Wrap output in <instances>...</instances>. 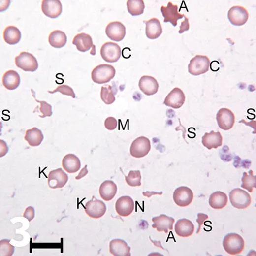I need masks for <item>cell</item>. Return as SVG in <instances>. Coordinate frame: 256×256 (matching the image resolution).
I'll list each match as a JSON object with an SVG mask.
<instances>
[{
  "label": "cell",
  "mask_w": 256,
  "mask_h": 256,
  "mask_svg": "<svg viewBox=\"0 0 256 256\" xmlns=\"http://www.w3.org/2000/svg\"><path fill=\"white\" fill-rule=\"evenodd\" d=\"M223 138L220 132L206 133L202 138V145L209 150L217 149L223 145Z\"/></svg>",
  "instance_id": "7402d4cb"
},
{
  "label": "cell",
  "mask_w": 256,
  "mask_h": 256,
  "mask_svg": "<svg viewBox=\"0 0 256 256\" xmlns=\"http://www.w3.org/2000/svg\"><path fill=\"white\" fill-rule=\"evenodd\" d=\"M162 192H143V194L144 196L150 198L152 195H162Z\"/></svg>",
  "instance_id": "7bdbcfd3"
},
{
  "label": "cell",
  "mask_w": 256,
  "mask_h": 256,
  "mask_svg": "<svg viewBox=\"0 0 256 256\" xmlns=\"http://www.w3.org/2000/svg\"><path fill=\"white\" fill-rule=\"evenodd\" d=\"M223 245L224 250L230 255H237L245 249V241L236 233L226 235L223 240Z\"/></svg>",
  "instance_id": "6da1fadb"
},
{
  "label": "cell",
  "mask_w": 256,
  "mask_h": 256,
  "mask_svg": "<svg viewBox=\"0 0 256 256\" xmlns=\"http://www.w3.org/2000/svg\"><path fill=\"white\" fill-rule=\"evenodd\" d=\"M118 188L116 184L113 181H106L102 183L99 190L101 198L106 201H109L113 199L117 194Z\"/></svg>",
  "instance_id": "d4e9b609"
},
{
  "label": "cell",
  "mask_w": 256,
  "mask_h": 256,
  "mask_svg": "<svg viewBox=\"0 0 256 256\" xmlns=\"http://www.w3.org/2000/svg\"><path fill=\"white\" fill-rule=\"evenodd\" d=\"M185 20L183 21L179 31V33L182 34L186 31H188L190 29V24L188 18L185 15Z\"/></svg>",
  "instance_id": "b9f144b4"
},
{
  "label": "cell",
  "mask_w": 256,
  "mask_h": 256,
  "mask_svg": "<svg viewBox=\"0 0 256 256\" xmlns=\"http://www.w3.org/2000/svg\"><path fill=\"white\" fill-rule=\"evenodd\" d=\"M10 240L3 239L0 241L1 256H11L14 253L15 247L10 244Z\"/></svg>",
  "instance_id": "8d00e7d4"
},
{
  "label": "cell",
  "mask_w": 256,
  "mask_h": 256,
  "mask_svg": "<svg viewBox=\"0 0 256 256\" xmlns=\"http://www.w3.org/2000/svg\"><path fill=\"white\" fill-rule=\"evenodd\" d=\"M16 66L24 71L34 72L38 67L37 61L35 57L28 52H21L15 58Z\"/></svg>",
  "instance_id": "5b68a950"
},
{
  "label": "cell",
  "mask_w": 256,
  "mask_h": 256,
  "mask_svg": "<svg viewBox=\"0 0 256 256\" xmlns=\"http://www.w3.org/2000/svg\"><path fill=\"white\" fill-rule=\"evenodd\" d=\"M139 87L145 95L150 96L156 94L159 88L158 81L154 77L144 75L139 81Z\"/></svg>",
  "instance_id": "e0dca14e"
},
{
  "label": "cell",
  "mask_w": 256,
  "mask_h": 256,
  "mask_svg": "<svg viewBox=\"0 0 256 256\" xmlns=\"http://www.w3.org/2000/svg\"><path fill=\"white\" fill-rule=\"evenodd\" d=\"M186 96L184 92L180 88L176 87L165 97L163 104L173 109H179L185 103Z\"/></svg>",
  "instance_id": "7c38bea8"
},
{
  "label": "cell",
  "mask_w": 256,
  "mask_h": 256,
  "mask_svg": "<svg viewBox=\"0 0 256 256\" xmlns=\"http://www.w3.org/2000/svg\"><path fill=\"white\" fill-rule=\"evenodd\" d=\"M72 44L81 52H86L95 47L92 36L85 33L76 34L73 38Z\"/></svg>",
  "instance_id": "cb8c5ba5"
},
{
  "label": "cell",
  "mask_w": 256,
  "mask_h": 256,
  "mask_svg": "<svg viewBox=\"0 0 256 256\" xmlns=\"http://www.w3.org/2000/svg\"><path fill=\"white\" fill-rule=\"evenodd\" d=\"M151 150L150 141L147 137L140 136L135 139L130 147L131 155L135 158L146 156Z\"/></svg>",
  "instance_id": "8992f818"
},
{
  "label": "cell",
  "mask_w": 256,
  "mask_h": 256,
  "mask_svg": "<svg viewBox=\"0 0 256 256\" xmlns=\"http://www.w3.org/2000/svg\"><path fill=\"white\" fill-rule=\"evenodd\" d=\"M23 217L26 218L30 222L34 219L35 217V210L32 207H29L25 209Z\"/></svg>",
  "instance_id": "ab89813d"
},
{
  "label": "cell",
  "mask_w": 256,
  "mask_h": 256,
  "mask_svg": "<svg viewBox=\"0 0 256 256\" xmlns=\"http://www.w3.org/2000/svg\"><path fill=\"white\" fill-rule=\"evenodd\" d=\"M153 224L152 227L156 228L159 232L169 233V230H172L175 220L173 218L161 214L159 216L153 217L152 219Z\"/></svg>",
  "instance_id": "2e32d148"
},
{
  "label": "cell",
  "mask_w": 256,
  "mask_h": 256,
  "mask_svg": "<svg viewBox=\"0 0 256 256\" xmlns=\"http://www.w3.org/2000/svg\"><path fill=\"white\" fill-rule=\"evenodd\" d=\"M42 10L47 17L55 19L62 14V5L59 0H44L42 3Z\"/></svg>",
  "instance_id": "d6986e66"
},
{
  "label": "cell",
  "mask_w": 256,
  "mask_h": 256,
  "mask_svg": "<svg viewBox=\"0 0 256 256\" xmlns=\"http://www.w3.org/2000/svg\"><path fill=\"white\" fill-rule=\"evenodd\" d=\"M195 226L193 223L189 220H179L175 226L176 234L179 237L187 238L193 234Z\"/></svg>",
  "instance_id": "603a6c76"
},
{
  "label": "cell",
  "mask_w": 256,
  "mask_h": 256,
  "mask_svg": "<svg viewBox=\"0 0 256 256\" xmlns=\"http://www.w3.org/2000/svg\"><path fill=\"white\" fill-rule=\"evenodd\" d=\"M241 182V188L247 190L250 193H252L254 188H256V177L254 175L253 171L250 170L248 173H243Z\"/></svg>",
  "instance_id": "d6a6232c"
},
{
  "label": "cell",
  "mask_w": 256,
  "mask_h": 256,
  "mask_svg": "<svg viewBox=\"0 0 256 256\" xmlns=\"http://www.w3.org/2000/svg\"><path fill=\"white\" fill-rule=\"evenodd\" d=\"M81 163L80 159L73 154H69L64 157L62 160V166L68 173H74L81 168Z\"/></svg>",
  "instance_id": "484cf974"
},
{
  "label": "cell",
  "mask_w": 256,
  "mask_h": 256,
  "mask_svg": "<svg viewBox=\"0 0 256 256\" xmlns=\"http://www.w3.org/2000/svg\"><path fill=\"white\" fill-rule=\"evenodd\" d=\"M60 93L61 94L71 96L73 98H75V94L72 88L66 85H60L53 91H48V93L53 94L56 93Z\"/></svg>",
  "instance_id": "74e56055"
},
{
  "label": "cell",
  "mask_w": 256,
  "mask_h": 256,
  "mask_svg": "<svg viewBox=\"0 0 256 256\" xmlns=\"http://www.w3.org/2000/svg\"><path fill=\"white\" fill-rule=\"evenodd\" d=\"M216 120L221 129L228 131L234 127L235 123V114L229 109L222 108L217 113Z\"/></svg>",
  "instance_id": "ba28073f"
},
{
  "label": "cell",
  "mask_w": 256,
  "mask_h": 256,
  "mask_svg": "<svg viewBox=\"0 0 256 256\" xmlns=\"http://www.w3.org/2000/svg\"><path fill=\"white\" fill-rule=\"evenodd\" d=\"M249 12L244 7L234 6L230 8L228 12V19L235 26H242L248 21Z\"/></svg>",
  "instance_id": "8fae6325"
},
{
  "label": "cell",
  "mask_w": 256,
  "mask_h": 256,
  "mask_svg": "<svg viewBox=\"0 0 256 256\" xmlns=\"http://www.w3.org/2000/svg\"><path fill=\"white\" fill-rule=\"evenodd\" d=\"M198 219L196 220L197 223L198 224L199 228L197 231V234H199L200 232L201 228L202 225L203 224V223L205 222V221H206L208 220L209 216L206 215L203 213H199L197 214Z\"/></svg>",
  "instance_id": "60d3db41"
},
{
  "label": "cell",
  "mask_w": 256,
  "mask_h": 256,
  "mask_svg": "<svg viewBox=\"0 0 256 256\" xmlns=\"http://www.w3.org/2000/svg\"><path fill=\"white\" fill-rule=\"evenodd\" d=\"M67 41V37L63 32L56 30L50 33L48 37L49 44L56 48H61L65 46Z\"/></svg>",
  "instance_id": "f546056e"
},
{
  "label": "cell",
  "mask_w": 256,
  "mask_h": 256,
  "mask_svg": "<svg viewBox=\"0 0 256 256\" xmlns=\"http://www.w3.org/2000/svg\"><path fill=\"white\" fill-rule=\"evenodd\" d=\"M127 184L129 186L135 187L142 185V175L140 171H130L128 176H125Z\"/></svg>",
  "instance_id": "e575fe53"
},
{
  "label": "cell",
  "mask_w": 256,
  "mask_h": 256,
  "mask_svg": "<svg viewBox=\"0 0 256 256\" xmlns=\"http://www.w3.org/2000/svg\"><path fill=\"white\" fill-rule=\"evenodd\" d=\"M161 12L164 18V22L171 23L174 27L177 25V21L183 19L185 15L178 12V6L169 2L167 6H162Z\"/></svg>",
  "instance_id": "9a60e30c"
},
{
  "label": "cell",
  "mask_w": 256,
  "mask_h": 256,
  "mask_svg": "<svg viewBox=\"0 0 256 256\" xmlns=\"http://www.w3.org/2000/svg\"><path fill=\"white\" fill-rule=\"evenodd\" d=\"M100 97L106 105H111L115 101V93L113 87L109 85L101 87Z\"/></svg>",
  "instance_id": "836d02e7"
},
{
  "label": "cell",
  "mask_w": 256,
  "mask_h": 256,
  "mask_svg": "<svg viewBox=\"0 0 256 256\" xmlns=\"http://www.w3.org/2000/svg\"><path fill=\"white\" fill-rule=\"evenodd\" d=\"M3 38L5 42L9 45L18 44L21 38L20 30L14 26H8L3 32Z\"/></svg>",
  "instance_id": "4dcf8cb0"
},
{
  "label": "cell",
  "mask_w": 256,
  "mask_h": 256,
  "mask_svg": "<svg viewBox=\"0 0 256 256\" xmlns=\"http://www.w3.org/2000/svg\"><path fill=\"white\" fill-rule=\"evenodd\" d=\"M68 181V175L61 168L50 171L48 176V185L53 189L62 188Z\"/></svg>",
  "instance_id": "5bb4252c"
},
{
  "label": "cell",
  "mask_w": 256,
  "mask_h": 256,
  "mask_svg": "<svg viewBox=\"0 0 256 256\" xmlns=\"http://www.w3.org/2000/svg\"><path fill=\"white\" fill-rule=\"evenodd\" d=\"M109 251L114 256H130L131 248L122 239H115L110 241Z\"/></svg>",
  "instance_id": "ffe728a7"
},
{
  "label": "cell",
  "mask_w": 256,
  "mask_h": 256,
  "mask_svg": "<svg viewBox=\"0 0 256 256\" xmlns=\"http://www.w3.org/2000/svg\"><path fill=\"white\" fill-rule=\"evenodd\" d=\"M127 10L133 16L142 15L145 5L143 0H129L127 2Z\"/></svg>",
  "instance_id": "1f68e13d"
},
{
  "label": "cell",
  "mask_w": 256,
  "mask_h": 256,
  "mask_svg": "<svg viewBox=\"0 0 256 256\" xmlns=\"http://www.w3.org/2000/svg\"><path fill=\"white\" fill-rule=\"evenodd\" d=\"M24 139L32 147L40 146L44 139L42 132L36 127L26 131Z\"/></svg>",
  "instance_id": "83f0119b"
},
{
  "label": "cell",
  "mask_w": 256,
  "mask_h": 256,
  "mask_svg": "<svg viewBox=\"0 0 256 256\" xmlns=\"http://www.w3.org/2000/svg\"><path fill=\"white\" fill-rule=\"evenodd\" d=\"M146 24V34L151 40H156L162 33V28L159 20L153 18L148 21H144Z\"/></svg>",
  "instance_id": "44dd1931"
},
{
  "label": "cell",
  "mask_w": 256,
  "mask_h": 256,
  "mask_svg": "<svg viewBox=\"0 0 256 256\" xmlns=\"http://www.w3.org/2000/svg\"><path fill=\"white\" fill-rule=\"evenodd\" d=\"M100 55L102 59L108 63L117 62L121 56V48L115 43L107 42L101 46Z\"/></svg>",
  "instance_id": "9c48e42d"
},
{
  "label": "cell",
  "mask_w": 256,
  "mask_h": 256,
  "mask_svg": "<svg viewBox=\"0 0 256 256\" xmlns=\"http://www.w3.org/2000/svg\"><path fill=\"white\" fill-rule=\"evenodd\" d=\"M229 199L232 206L238 209H247L251 204L250 195L245 190L240 188L233 189L229 193Z\"/></svg>",
  "instance_id": "3957f363"
},
{
  "label": "cell",
  "mask_w": 256,
  "mask_h": 256,
  "mask_svg": "<svg viewBox=\"0 0 256 256\" xmlns=\"http://www.w3.org/2000/svg\"><path fill=\"white\" fill-rule=\"evenodd\" d=\"M126 28L124 25L119 21H114L109 23L106 28L107 36L112 41L120 42L126 35Z\"/></svg>",
  "instance_id": "4fadbf2b"
},
{
  "label": "cell",
  "mask_w": 256,
  "mask_h": 256,
  "mask_svg": "<svg viewBox=\"0 0 256 256\" xmlns=\"http://www.w3.org/2000/svg\"><path fill=\"white\" fill-rule=\"evenodd\" d=\"M87 168V165H85V168L82 169V170L81 171L80 173L78 176H76L75 179H80L81 178L84 177L86 175L88 174V170L86 169Z\"/></svg>",
  "instance_id": "ee69618b"
},
{
  "label": "cell",
  "mask_w": 256,
  "mask_h": 256,
  "mask_svg": "<svg viewBox=\"0 0 256 256\" xmlns=\"http://www.w3.org/2000/svg\"><path fill=\"white\" fill-rule=\"evenodd\" d=\"M116 73L114 67L108 64H100L95 67L92 72V79L97 84H102L109 82Z\"/></svg>",
  "instance_id": "7a4b0ae2"
},
{
  "label": "cell",
  "mask_w": 256,
  "mask_h": 256,
  "mask_svg": "<svg viewBox=\"0 0 256 256\" xmlns=\"http://www.w3.org/2000/svg\"><path fill=\"white\" fill-rule=\"evenodd\" d=\"M210 64V60L208 56L197 55L190 61L188 71L194 76L206 73L209 70Z\"/></svg>",
  "instance_id": "277c9868"
},
{
  "label": "cell",
  "mask_w": 256,
  "mask_h": 256,
  "mask_svg": "<svg viewBox=\"0 0 256 256\" xmlns=\"http://www.w3.org/2000/svg\"><path fill=\"white\" fill-rule=\"evenodd\" d=\"M118 121L113 117L107 118L105 121V127L108 130H114L116 129L118 126Z\"/></svg>",
  "instance_id": "f35d334b"
},
{
  "label": "cell",
  "mask_w": 256,
  "mask_h": 256,
  "mask_svg": "<svg viewBox=\"0 0 256 256\" xmlns=\"http://www.w3.org/2000/svg\"><path fill=\"white\" fill-rule=\"evenodd\" d=\"M32 96L35 99V101L40 104L39 111L42 113V115H40L39 117L41 118L46 117H50L53 114L52 106L47 103L45 101L38 100L35 95V92L33 89H32Z\"/></svg>",
  "instance_id": "d590c367"
},
{
  "label": "cell",
  "mask_w": 256,
  "mask_h": 256,
  "mask_svg": "<svg viewBox=\"0 0 256 256\" xmlns=\"http://www.w3.org/2000/svg\"><path fill=\"white\" fill-rule=\"evenodd\" d=\"M2 83L7 89L14 91L20 84V76L16 71L8 70L3 76Z\"/></svg>",
  "instance_id": "4316f807"
},
{
  "label": "cell",
  "mask_w": 256,
  "mask_h": 256,
  "mask_svg": "<svg viewBox=\"0 0 256 256\" xmlns=\"http://www.w3.org/2000/svg\"><path fill=\"white\" fill-rule=\"evenodd\" d=\"M134 208V201L130 196H122L118 199L115 203V210L120 216L122 217L130 215Z\"/></svg>",
  "instance_id": "ac0fdd59"
},
{
  "label": "cell",
  "mask_w": 256,
  "mask_h": 256,
  "mask_svg": "<svg viewBox=\"0 0 256 256\" xmlns=\"http://www.w3.org/2000/svg\"><path fill=\"white\" fill-rule=\"evenodd\" d=\"M228 203L226 194L221 191L214 192L210 197L209 204L215 210H221L224 208Z\"/></svg>",
  "instance_id": "f1b7e54d"
},
{
  "label": "cell",
  "mask_w": 256,
  "mask_h": 256,
  "mask_svg": "<svg viewBox=\"0 0 256 256\" xmlns=\"http://www.w3.org/2000/svg\"><path fill=\"white\" fill-rule=\"evenodd\" d=\"M193 191L187 187L182 186L177 188L173 193V200L178 206L186 207L193 201Z\"/></svg>",
  "instance_id": "30bf717a"
},
{
  "label": "cell",
  "mask_w": 256,
  "mask_h": 256,
  "mask_svg": "<svg viewBox=\"0 0 256 256\" xmlns=\"http://www.w3.org/2000/svg\"><path fill=\"white\" fill-rule=\"evenodd\" d=\"M107 210L106 204L101 200L97 199L95 196L88 201L85 206V211L90 217L98 219L103 216Z\"/></svg>",
  "instance_id": "52a82bcc"
}]
</instances>
